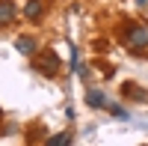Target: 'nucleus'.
<instances>
[{"label": "nucleus", "instance_id": "nucleus-1", "mask_svg": "<svg viewBox=\"0 0 148 146\" xmlns=\"http://www.w3.org/2000/svg\"><path fill=\"white\" fill-rule=\"evenodd\" d=\"M127 42L133 45V48H148V27L145 24H130L127 27Z\"/></svg>", "mask_w": 148, "mask_h": 146}, {"label": "nucleus", "instance_id": "nucleus-2", "mask_svg": "<svg viewBox=\"0 0 148 146\" xmlns=\"http://www.w3.org/2000/svg\"><path fill=\"white\" fill-rule=\"evenodd\" d=\"M36 69H39V72H56L59 69V57L56 54H45L39 63H36Z\"/></svg>", "mask_w": 148, "mask_h": 146}, {"label": "nucleus", "instance_id": "nucleus-3", "mask_svg": "<svg viewBox=\"0 0 148 146\" xmlns=\"http://www.w3.org/2000/svg\"><path fill=\"white\" fill-rule=\"evenodd\" d=\"M15 48H18L24 57H30V54H36V39H30V36H18V39H15Z\"/></svg>", "mask_w": 148, "mask_h": 146}, {"label": "nucleus", "instance_id": "nucleus-4", "mask_svg": "<svg viewBox=\"0 0 148 146\" xmlns=\"http://www.w3.org/2000/svg\"><path fill=\"white\" fill-rule=\"evenodd\" d=\"M12 18H15V3L12 0H0V27L9 24Z\"/></svg>", "mask_w": 148, "mask_h": 146}, {"label": "nucleus", "instance_id": "nucleus-5", "mask_svg": "<svg viewBox=\"0 0 148 146\" xmlns=\"http://www.w3.org/2000/svg\"><path fill=\"white\" fill-rule=\"evenodd\" d=\"M86 102H89V107H107V95L101 90H89L86 92Z\"/></svg>", "mask_w": 148, "mask_h": 146}, {"label": "nucleus", "instance_id": "nucleus-6", "mask_svg": "<svg viewBox=\"0 0 148 146\" xmlns=\"http://www.w3.org/2000/svg\"><path fill=\"white\" fill-rule=\"evenodd\" d=\"M47 146H71V131H62V134H56L47 140Z\"/></svg>", "mask_w": 148, "mask_h": 146}, {"label": "nucleus", "instance_id": "nucleus-7", "mask_svg": "<svg viewBox=\"0 0 148 146\" xmlns=\"http://www.w3.org/2000/svg\"><path fill=\"white\" fill-rule=\"evenodd\" d=\"M42 15V0H30V3H27V18H39Z\"/></svg>", "mask_w": 148, "mask_h": 146}, {"label": "nucleus", "instance_id": "nucleus-8", "mask_svg": "<svg viewBox=\"0 0 148 146\" xmlns=\"http://www.w3.org/2000/svg\"><path fill=\"white\" fill-rule=\"evenodd\" d=\"M110 113L119 116V119H127V111H125V107H119V104H110Z\"/></svg>", "mask_w": 148, "mask_h": 146}, {"label": "nucleus", "instance_id": "nucleus-9", "mask_svg": "<svg viewBox=\"0 0 148 146\" xmlns=\"http://www.w3.org/2000/svg\"><path fill=\"white\" fill-rule=\"evenodd\" d=\"M71 66L80 69V51H77V48H71Z\"/></svg>", "mask_w": 148, "mask_h": 146}, {"label": "nucleus", "instance_id": "nucleus-10", "mask_svg": "<svg viewBox=\"0 0 148 146\" xmlns=\"http://www.w3.org/2000/svg\"><path fill=\"white\" fill-rule=\"evenodd\" d=\"M145 3H148V0H136V6H145Z\"/></svg>", "mask_w": 148, "mask_h": 146}]
</instances>
